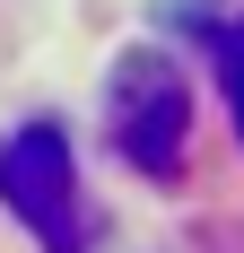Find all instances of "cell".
<instances>
[{"label":"cell","instance_id":"obj_1","mask_svg":"<svg viewBox=\"0 0 244 253\" xmlns=\"http://www.w3.org/2000/svg\"><path fill=\"white\" fill-rule=\"evenodd\" d=\"M105 140L148 183L183 175V149H192V79L174 70L157 44H131L114 61V79H105Z\"/></svg>","mask_w":244,"mask_h":253},{"label":"cell","instance_id":"obj_2","mask_svg":"<svg viewBox=\"0 0 244 253\" xmlns=\"http://www.w3.org/2000/svg\"><path fill=\"white\" fill-rule=\"evenodd\" d=\"M0 201L44 253H87V192L61 123H26L0 140Z\"/></svg>","mask_w":244,"mask_h":253},{"label":"cell","instance_id":"obj_3","mask_svg":"<svg viewBox=\"0 0 244 253\" xmlns=\"http://www.w3.org/2000/svg\"><path fill=\"white\" fill-rule=\"evenodd\" d=\"M227 96H236V131H244V70L227 61Z\"/></svg>","mask_w":244,"mask_h":253},{"label":"cell","instance_id":"obj_4","mask_svg":"<svg viewBox=\"0 0 244 253\" xmlns=\"http://www.w3.org/2000/svg\"><path fill=\"white\" fill-rule=\"evenodd\" d=\"M227 61H236V70H244V26H236V35H227Z\"/></svg>","mask_w":244,"mask_h":253}]
</instances>
